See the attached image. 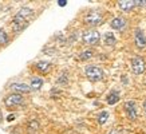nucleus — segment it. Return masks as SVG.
<instances>
[{"label": "nucleus", "instance_id": "10", "mask_svg": "<svg viewBox=\"0 0 146 134\" xmlns=\"http://www.w3.org/2000/svg\"><path fill=\"white\" fill-rule=\"evenodd\" d=\"M118 7L122 11H130L135 7V0H121L118 1Z\"/></svg>", "mask_w": 146, "mask_h": 134}, {"label": "nucleus", "instance_id": "21", "mask_svg": "<svg viewBox=\"0 0 146 134\" xmlns=\"http://www.w3.org/2000/svg\"><path fill=\"white\" fill-rule=\"evenodd\" d=\"M135 5H146V0H135Z\"/></svg>", "mask_w": 146, "mask_h": 134}, {"label": "nucleus", "instance_id": "9", "mask_svg": "<svg viewBox=\"0 0 146 134\" xmlns=\"http://www.w3.org/2000/svg\"><path fill=\"white\" fill-rule=\"evenodd\" d=\"M126 24H127V22H126L123 18H121V16H118V18H114L113 20H111V23H110L111 28H114V30H118V31L123 30L125 27H126Z\"/></svg>", "mask_w": 146, "mask_h": 134}, {"label": "nucleus", "instance_id": "14", "mask_svg": "<svg viewBox=\"0 0 146 134\" xmlns=\"http://www.w3.org/2000/svg\"><path fill=\"white\" fill-rule=\"evenodd\" d=\"M43 85V79L39 78V76H32L31 78V82H30V89L31 90H39Z\"/></svg>", "mask_w": 146, "mask_h": 134}, {"label": "nucleus", "instance_id": "3", "mask_svg": "<svg viewBox=\"0 0 146 134\" xmlns=\"http://www.w3.org/2000/svg\"><path fill=\"white\" fill-rule=\"evenodd\" d=\"M131 70H133L134 74H143L146 70V64H145V60L142 56H134L131 59Z\"/></svg>", "mask_w": 146, "mask_h": 134}, {"label": "nucleus", "instance_id": "26", "mask_svg": "<svg viewBox=\"0 0 146 134\" xmlns=\"http://www.w3.org/2000/svg\"><path fill=\"white\" fill-rule=\"evenodd\" d=\"M0 121H1V114H0Z\"/></svg>", "mask_w": 146, "mask_h": 134}, {"label": "nucleus", "instance_id": "6", "mask_svg": "<svg viewBox=\"0 0 146 134\" xmlns=\"http://www.w3.org/2000/svg\"><path fill=\"white\" fill-rule=\"evenodd\" d=\"M125 111L127 114L129 119L130 121H135L137 119V107H135V103L133 101H127L125 102Z\"/></svg>", "mask_w": 146, "mask_h": 134}, {"label": "nucleus", "instance_id": "5", "mask_svg": "<svg viewBox=\"0 0 146 134\" xmlns=\"http://www.w3.org/2000/svg\"><path fill=\"white\" fill-rule=\"evenodd\" d=\"M23 97L20 95V94H11V95H8L7 98H5L4 103L7 107H15V106H20L23 103Z\"/></svg>", "mask_w": 146, "mask_h": 134}, {"label": "nucleus", "instance_id": "11", "mask_svg": "<svg viewBox=\"0 0 146 134\" xmlns=\"http://www.w3.org/2000/svg\"><path fill=\"white\" fill-rule=\"evenodd\" d=\"M16 16H19V18H23L24 20H30V19L34 16V11H32L31 8H28V7H24V8H22L20 11H19L18 13H16Z\"/></svg>", "mask_w": 146, "mask_h": 134}, {"label": "nucleus", "instance_id": "25", "mask_svg": "<svg viewBox=\"0 0 146 134\" xmlns=\"http://www.w3.org/2000/svg\"><path fill=\"white\" fill-rule=\"evenodd\" d=\"M109 134H118V133H117L115 130H111V131H110V133H109Z\"/></svg>", "mask_w": 146, "mask_h": 134}, {"label": "nucleus", "instance_id": "15", "mask_svg": "<svg viewBox=\"0 0 146 134\" xmlns=\"http://www.w3.org/2000/svg\"><path fill=\"white\" fill-rule=\"evenodd\" d=\"M118 101H119V93L113 90V91L107 95V103H109V105H114V103H117Z\"/></svg>", "mask_w": 146, "mask_h": 134}, {"label": "nucleus", "instance_id": "22", "mask_svg": "<svg viewBox=\"0 0 146 134\" xmlns=\"http://www.w3.org/2000/svg\"><path fill=\"white\" fill-rule=\"evenodd\" d=\"M66 0H59V1H58V4L60 5V7H64V5H66Z\"/></svg>", "mask_w": 146, "mask_h": 134}, {"label": "nucleus", "instance_id": "20", "mask_svg": "<svg viewBox=\"0 0 146 134\" xmlns=\"http://www.w3.org/2000/svg\"><path fill=\"white\" fill-rule=\"evenodd\" d=\"M58 83H67V74L63 72L62 76H60V79H58Z\"/></svg>", "mask_w": 146, "mask_h": 134}, {"label": "nucleus", "instance_id": "16", "mask_svg": "<svg viewBox=\"0 0 146 134\" xmlns=\"http://www.w3.org/2000/svg\"><path fill=\"white\" fill-rule=\"evenodd\" d=\"M103 39H105V43H106L107 46H113V44H115V38H114V35L111 34V32H106L105 35H103Z\"/></svg>", "mask_w": 146, "mask_h": 134}, {"label": "nucleus", "instance_id": "7", "mask_svg": "<svg viewBox=\"0 0 146 134\" xmlns=\"http://www.w3.org/2000/svg\"><path fill=\"white\" fill-rule=\"evenodd\" d=\"M12 30L15 32H20V31H23L24 28H27L28 27V22L27 20H24L23 18H19V16H16L15 15V18H13V20H12Z\"/></svg>", "mask_w": 146, "mask_h": 134}, {"label": "nucleus", "instance_id": "17", "mask_svg": "<svg viewBox=\"0 0 146 134\" xmlns=\"http://www.w3.org/2000/svg\"><path fill=\"white\" fill-rule=\"evenodd\" d=\"M97 119H98V123H99V125H103V123L109 119V113L107 111H101V114L98 115Z\"/></svg>", "mask_w": 146, "mask_h": 134}, {"label": "nucleus", "instance_id": "2", "mask_svg": "<svg viewBox=\"0 0 146 134\" xmlns=\"http://www.w3.org/2000/svg\"><path fill=\"white\" fill-rule=\"evenodd\" d=\"M84 72H86V76H87L90 80H93V82L102 80V78H103L102 68L98 66H94V64H90V66L86 67V68H84Z\"/></svg>", "mask_w": 146, "mask_h": 134}, {"label": "nucleus", "instance_id": "24", "mask_svg": "<svg viewBox=\"0 0 146 134\" xmlns=\"http://www.w3.org/2000/svg\"><path fill=\"white\" fill-rule=\"evenodd\" d=\"M13 118H15V117H13V115H8V121H12Z\"/></svg>", "mask_w": 146, "mask_h": 134}, {"label": "nucleus", "instance_id": "13", "mask_svg": "<svg viewBox=\"0 0 146 134\" xmlns=\"http://www.w3.org/2000/svg\"><path fill=\"white\" fill-rule=\"evenodd\" d=\"M36 70H39L40 72H48L51 70V63L50 62H46V60H40L35 64Z\"/></svg>", "mask_w": 146, "mask_h": 134}, {"label": "nucleus", "instance_id": "4", "mask_svg": "<svg viewBox=\"0 0 146 134\" xmlns=\"http://www.w3.org/2000/svg\"><path fill=\"white\" fill-rule=\"evenodd\" d=\"M99 39H101V34L97 30H89V31H86L83 34V40L87 44H97Z\"/></svg>", "mask_w": 146, "mask_h": 134}, {"label": "nucleus", "instance_id": "8", "mask_svg": "<svg viewBox=\"0 0 146 134\" xmlns=\"http://www.w3.org/2000/svg\"><path fill=\"white\" fill-rule=\"evenodd\" d=\"M134 42H135V46L138 48H143L146 46V35L142 30H135V34H134Z\"/></svg>", "mask_w": 146, "mask_h": 134}, {"label": "nucleus", "instance_id": "18", "mask_svg": "<svg viewBox=\"0 0 146 134\" xmlns=\"http://www.w3.org/2000/svg\"><path fill=\"white\" fill-rule=\"evenodd\" d=\"M91 56H93V51H91V50H86V51H83V52L79 54L80 60H87V59H90Z\"/></svg>", "mask_w": 146, "mask_h": 134}, {"label": "nucleus", "instance_id": "23", "mask_svg": "<svg viewBox=\"0 0 146 134\" xmlns=\"http://www.w3.org/2000/svg\"><path fill=\"white\" fill-rule=\"evenodd\" d=\"M143 111H145V114H146V101L143 102Z\"/></svg>", "mask_w": 146, "mask_h": 134}, {"label": "nucleus", "instance_id": "19", "mask_svg": "<svg viewBox=\"0 0 146 134\" xmlns=\"http://www.w3.org/2000/svg\"><path fill=\"white\" fill-rule=\"evenodd\" d=\"M7 42H8V36H7V34L0 28V44H5Z\"/></svg>", "mask_w": 146, "mask_h": 134}, {"label": "nucleus", "instance_id": "12", "mask_svg": "<svg viewBox=\"0 0 146 134\" xmlns=\"http://www.w3.org/2000/svg\"><path fill=\"white\" fill-rule=\"evenodd\" d=\"M11 89L15 90V91H18V93H22V94H26L30 91V86L24 85V83H12L11 85Z\"/></svg>", "mask_w": 146, "mask_h": 134}, {"label": "nucleus", "instance_id": "1", "mask_svg": "<svg viewBox=\"0 0 146 134\" xmlns=\"http://www.w3.org/2000/svg\"><path fill=\"white\" fill-rule=\"evenodd\" d=\"M103 22V15L99 11H90L84 15V23L90 27L101 26Z\"/></svg>", "mask_w": 146, "mask_h": 134}]
</instances>
